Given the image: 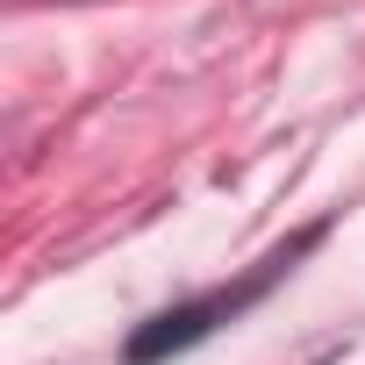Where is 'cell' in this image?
Here are the masks:
<instances>
[{
	"instance_id": "cell-1",
	"label": "cell",
	"mask_w": 365,
	"mask_h": 365,
	"mask_svg": "<svg viewBox=\"0 0 365 365\" xmlns=\"http://www.w3.org/2000/svg\"><path fill=\"white\" fill-rule=\"evenodd\" d=\"M251 294H258V287H244V294H215V301H194V308L158 315L150 329H136V336H129V365H150V358H165V351H187L194 336H208V329H215V315H237Z\"/></svg>"
}]
</instances>
